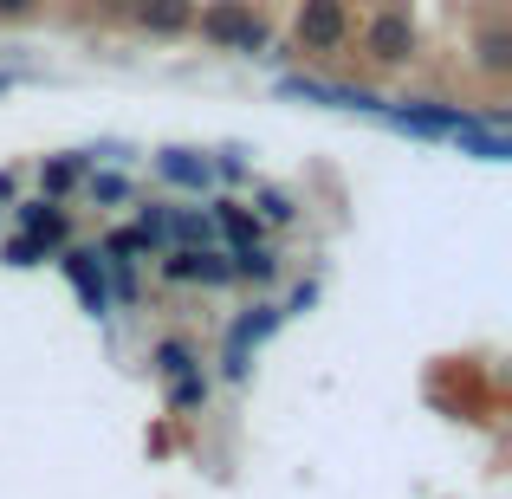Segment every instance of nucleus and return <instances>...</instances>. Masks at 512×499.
<instances>
[{"instance_id": "nucleus-11", "label": "nucleus", "mask_w": 512, "mask_h": 499, "mask_svg": "<svg viewBox=\"0 0 512 499\" xmlns=\"http://www.w3.org/2000/svg\"><path fill=\"white\" fill-rule=\"evenodd\" d=\"M143 26H150V33H182L188 0H143Z\"/></svg>"}, {"instance_id": "nucleus-14", "label": "nucleus", "mask_w": 512, "mask_h": 499, "mask_svg": "<svg viewBox=\"0 0 512 499\" xmlns=\"http://www.w3.org/2000/svg\"><path fill=\"white\" fill-rule=\"evenodd\" d=\"M169 402L175 409H201V402H208V376H195V370H182V376H169Z\"/></svg>"}, {"instance_id": "nucleus-21", "label": "nucleus", "mask_w": 512, "mask_h": 499, "mask_svg": "<svg viewBox=\"0 0 512 499\" xmlns=\"http://www.w3.org/2000/svg\"><path fill=\"white\" fill-rule=\"evenodd\" d=\"M260 214H266V221H292V201L279 195V188H266V195H260Z\"/></svg>"}, {"instance_id": "nucleus-15", "label": "nucleus", "mask_w": 512, "mask_h": 499, "mask_svg": "<svg viewBox=\"0 0 512 499\" xmlns=\"http://www.w3.org/2000/svg\"><path fill=\"white\" fill-rule=\"evenodd\" d=\"M156 370H163V376H182V370H195V350H188L182 337H169V344H156Z\"/></svg>"}, {"instance_id": "nucleus-7", "label": "nucleus", "mask_w": 512, "mask_h": 499, "mask_svg": "<svg viewBox=\"0 0 512 499\" xmlns=\"http://www.w3.org/2000/svg\"><path fill=\"white\" fill-rule=\"evenodd\" d=\"M409 46H415V33H409V20H402V13H383V20L370 26V52L383 65H402V59H409Z\"/></svg>"}, {"instance_id": "nucleus-18", "label": "nucleus", "mask_w": 512, "mask_h": 499, "mask_svg": "<svg viewBox=\"0 0 512 499\" xmlns=\"http://www.w3.org/2000/svg\"><path fill=\"white\" fill-rule=\"evenodd\" d=\"M111 253H117V260H130V253H150V234H143V227H124V234H111Z\"/></svg>"}, {"instance_id": "nucleus-3", "label": "nucleus", "mask_w": 512, "mask_h": 499, "mask_svg": "<svg viewBox=\"0 0 512 499\" xmlns=\"http://www.w3.org/2000/svg\"><path fill=\"white\" fill-rule=\"evenodd\" d=\"M344 0H305V13H299V39H305V46H312V52H331V46H338V39H344Z\"/></svg>"}, {"instance_id": "nucleus-5", "label": "nucleus", "mask_w": 512, "mask_h": 499, "mask_svg": "<svg viewBox=\"0 0 512 499\" xmlns=\"http://www.w3.org/2000/svg\"><path fill=\"white\" fill-rule=\"evenodd\" d=\"M286 98H318V104H338V111H383V98L370 91H344V85H318V78H286Z\"/></svg>"}, {"instance_id": "nucleus-1", "label": "nucleus", "mask_w": 512, "mask_h": 499, "mask_svg": "<svg viewBox=\"0 0 512 499\" xmlns=\"http://www.w3.org/2000/svg\"><path fill=\"white\" fill-rule=\"evenodd\" d=\"M389 124L415 130V137H454V130H467L474 117L454 111V104H402V111H389Z\"/></svg>"}, {"instance_id": "nucleus-9", "label": "nucleus", "mask_w": 512, "mask_h": 499, "mask_svg": "<svg viewBox=\"0 0 512 499\" xmlns=\"http://www.w3.org/2000/svg\"><path fill=\"white\" fill-rule=\"evenodd\" d=\"M454 143H461V150H474L480 163H506V156H512V143L500 137V130H487V124H467V130H454Z\"/></svg>"}, {"instance_id": "nucleus-10", "label": "nucleus", "mask_w": 512, "mask_h": 499, "mask_svg": "<svg viewBox=\"0 0 512 499\" xmlns=\"http://www.w3.org/2000/svg\"><path fill=\"white\" fill-rule=\"evenodd\" d=\"M214 221H221V234L234 240V247H260V221H253L247 208H234V201H221V208H214Z\"/></svg>"}, {"instance_id": "nucleus-19", "label": "nucleus", "mask_w": 512, "mask_h": 499, "mask_svg": "<svg viewBox=\"0 0 512 499\" xmlns=\"http://www.w3.org/2000/svg\"><path fill=\"white\" fill-rule=\"evenodd\" d=\"M78 182V163L65 156V163H46V195H65V188Z\"/></svg>"}, {"instance_id": "nucleus-8", "label": "nucleus", "mask_w": 512, "mask_h": 499, "mask_svg": "<svg viewBox=\"0 0 512 499\" xmlns=\"http://www.w3.org/2000/svg\"><path fill=\"white\" fill-rule=\"evenodd\" d=\"M156 169H163L175 188H208L214 182V163H208V156H195V150H163V156H156Z\"/></svg>"}, {"instance_id": "nucleus-16", "label": "nucleus", "mask_w": 512, "mask_h": 499, "mask_svg": "<svg viewBox=\"0 0 512 499\" xmlns=\"http://www.w3.org/2000/svg\"><path fill=\"white\" fill-rule=\"evenodd\" d=\"M480 65H487V72H506V65H512V39L487 33V39H480Z\"/></svg>"}, {"instance_id": "nucleus-17", "label": "nucleus", "mask_w": 512, "mask_h": 499, "mask_svg": "<svg viewBox=\"0 0 512 499\" xmlns=\"http://www.w3.org/2000/svg\"><path fill=\"white\" fill-rule=\"evenodd\" d=\"M195 279H201V286H227V279H234V266H227L221 253H208V247H201V260H195Z\"/></svg>"}, {"instance_id": "nucleus-2", "label": "nucleus", "mask_w": 512, "mask_h": 499, "mask_svg": "<svg viewBox=\"0 0 512 499\" xmlns=\"http://www.w3.org/2000/svg\"><path fill=\"white\" fill-rule=\"evenodd\" d=\"M201 26H208V39H221V46H234V52H260L266 46V26L253 20L247 7H214Z\"/></svg>"}, {"instance_id": "nucleus-20", "label": "nucleus", "mask_w": 512, "mask_h": 499, "mask_svg": "<svg viewBox=\"0 0 512 499\" xmlns=\"http://www.w3.org/2000/svg\"><path fill=\"white\" fill-rule=\"evenodd\" d=\"M91 195H98V201H124L130 182H124V175H91Z\"/></svg>"}, {"instance_id": "nucleus-22", "label": "nucleus", "mask_w": 512, "mask_h": 499, "mask_svg": "<svg viewBox=\"0 0 512 499\" xmlns=\"http://www.w3.org/2000/svg\"><path fill=\"white\" fill-rule=\"evenodd\" d=\"M7 260H13V266H33V260H39V240H33V234H26V240H13V247H7Z\"/></svg>"}, {"instance_id": "nucleus-23", "label": "nucleus", "mask_w": 512, "mask_h": 499, "mask_svg": "<svg viewBox=\"0 0 512 499\" xmlns=\"http://www.w3.org/2000/svg\"><path fill=\"white\" fill-rule=\"evenodd\" d=\"M26 7H33V0H0V13H26Z\"/></svg>"}, {"instance_id": "nucleus-12", "label": "nucleus", "mask_w": 512, "mask_h": 499, "mask_svg": "<svg viewBox=\"0 0 512 499\" xmlns=\"http://www.w3.org/2000/svg\"><path fill=\"white\" fill-rule=\"evenodd\" d=\"M279 260L266 247H234V279H273Z\"/></svg>"}, {"instance_id": "nucleus-6", "label": "nucleus", "mask_w": 512, "mask_h": 499, "mask_svg": "<svg viewBox=\"0 0 512 499\" xmlns=\"http://www.w3.org/2000/svg\"><path fill=\"white\" fill-rule=\"evenodd\" d=\"M65 273H72V286H78V299H85V312H104V305H111V286H104L98 253H65Z\"/></svg>"}, {"instance_id": "nucleus-13", "label": "nucleus", "mask_w": 512, "mask_h": 499, "mask_svg": "<svg viewBox=\"0 0 512 499\" xmlns=\"http://www.w3.org/2000/svg\"><path fill=\"white\" fill-rule=\"evenodd\" d=\"M169 234L182 240V247H208V240H214V221H208V214H169Z\"/></svg>"}, {"instance_id": "nucleus-4", "label": "nucleus", "mask_w": 512, "mask_h": 499, "mask_svg": "<svg viewBox=\"0 0 512 499\" xmlns=\"http://www.w3.org/2000/svg\"><path fill=\"white\" fill-rule=\"evenodd\" d=\"M273 325H279L273 305H253V312L240 318L234 331H227V376H247V344H260V337L273 331Z\"/></svg>"}]
</instances>
